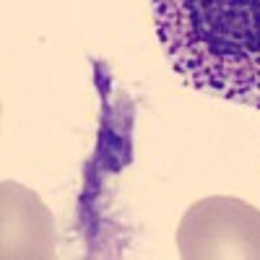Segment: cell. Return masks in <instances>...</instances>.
Returning a JSON list of instances; mask_svg holds the SVG:
<instances>
[{
	"instance_id": "1",
	"label": "cell",
	"mask_w": 260,
	"mask_h": 260,
	"mask_svg": "<svg viewBox=\"0 0 260 260\" xmlns=\"http://www.w3.org/2000/svg\"><path fill=\"white\" fill-rule=\"evenodd\" d=\"M151 13L190 89L260 110V0H151Z\"/></svg>"
},
{
	"instance_id": "2",
	"label": "cell",
	"mask_w": 260,
	"mask_h": 260,
	"mask_svg": "<svg viewBox=\"0 0 260 260\" xmlns=\"http://www.w3.org/2000/svg\"><path fill=\"white\" fill-rule=\"evenodd\" d=\"M185 260H260V211L232 195L195 201L177 226Z\"/></svg>"
},
{
	"instance_id": "3",
	"label": "cell",
	"mask_w": 260,
	"mask_h": 260,
	"mask_svg": "<svg viewBox=\"0 0 260 260\" xmlns=\"http://www.w3.org/2000/svg\"><path fill=\"white\" fill-rule=\"evenodd\" d=\"M55 219L39 195L29 187L3 180L0 185V255L55 257Z\"/></svg>"
}]
</instances>
